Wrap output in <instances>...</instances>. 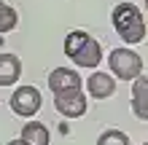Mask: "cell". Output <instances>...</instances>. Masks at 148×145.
<instances>
[{
  "instance_id": "1",
  "label": "cell",
  "mask_w": 148,
  "mask_h": 145,
  "mask_svg": "<svg viewBox=\"0 0 148 145\" xmlns=\"http://www.w3.org/2000/svg\"><path fill=\"white\" fill-rule=\"evenodd\" d=\"M110 22H113V30L119 32V38L129 46L140 43L145 38V19L135 3H119L110 14Z\"/></svg>"
},
{
  "instance_id": "2",
  "label": "cell",
  "mask_w": 148,
  "mask_h": 145,
  "mask_svg": "<svg viewBox=\"0 0 148 145\" xmlns=\"http://www.w3.org/2000/svg\"><path fill=\"white\" fill-rule=\"evenodd\" d=\"M65 54L70 57V62L78 67H97L102 59V46L94 40L89 32L73 30L65 38Z\"/></svg>"
},
{
  "instance_id": "3",
  "label": "cell",
  "mask_w": 148,
  "mask_h": 145,
  "mask_svg": "<svg viewBox=\"0 0 148 145\" xmlns=\"http://www.w3.org/2000/svg\"><path fill=\"white\" fill-rule=\"evenodd\" d=\"M108 65H110L113 75L121 78V81H137L140 73H143V57L137 54V51H132V48H116V51H110Z\"/></svg>"
},
{
  "instance_id": "4",
  "label": "cell",
  "mask_w": 148,
  "mask_h": 145,
  "mask_svg": "<svg viewBox=\"0 0 148 145\" xmlns=\"http://www.w3.org/2000/svg\"><path fill=\"white\" fill-rule=\"evenodd\" d=\"M40 102H43V97L35 86H19L11 94V110L22 118H32L40 110Z\"/></svg>"
},
{
  "instance_id": "5",
  "label": "cell",
  "mask_w": 148,
  "mask_h": 145,
  "mask_svg": "<svg viewBox=\"0 0 148 145\" xmlns=\"http://www.w3.org/2000/svg\"><path fill=\"white\" fill-rule=\"evenodd\" d=\"M54 108H57L65 118H81V116L86 113V94H84L81 89L54 94Z\"/></svg>"
},
{
  "instance_id": "6",
  "label": "cell",
  "mask_w": 148,
  "mask_h": 145,
  "mask_svg": "<svg viewBox=\"0 0 148 145\" xmlns=\"http://www.w3.org/2000/svg\"><path fill=\"white\" fill-rule=\"evenodd\" d=\"M49 89H51V94L75 91V89H81V75L70 67H54L49 73Z\"/></svg>"
},
{
  "instance_id": "7",
  "label": "cell",
  "mask_w": 148,
  "mask_h": 145,
  "mask_svg": "<svg viewBox=\"0 0 148 145\" xmlns=\"http://www.w3.org/2000/svg\"><path fill=\"white\" fill-rule=\"evenodd\" d=\"M113 91H116V81H113L110 73L97 70L86 78V94L92 99H108V97H113Z\"/></svg>"
},
{
  "instance_id": "8",
  "label": "cell",
  "mask_w": 148,
  "mask_h": 145,
  "mask_svg": "<svg viewBox=\"0 0 148 145\" xmlns=\"http://www.w3.org/2000/svg\"><path fill=\"white\" fill-rule=\"evenodd\" d=\"M132 113L140 121H148V78L143 75L132 83Z\"/></svg>"
},
{
  "instance_id": "9",
  "label": "cell",
  "mask_w": 148,
  "mask_h": 145,
  "mask_svg": "<svg viewBox=\"0 0 148 145\" xmlns=\"http://www.w3.org/2000/svg\"><path fill=\"white\" fill-rule=\"evenodd\" d=\"M22 75V62L14 54H0V86H14Z\"/></svg>"
},
{
  "instance_id": "10",
  "label": "cell",
  "mask_w": 148,
  "mask_h": 145,
  "mask_svg": "<svg viewBox=\"0 0 148 145\" xmlns=\"http://www.w3.org/2000/svg\"><path fill=\"white\" fill-rule=\"evenodd\" d=\"M19 137L24 142H30V145H49V129L40 121H27V124L22 126Z\"/></svg>"
},
{
  "instance_id": "11",
  "label": "cell",
  "mask_w": 148,
  "mask_h": 145,
  "mask_svg": "<svg viewBox=\"0 0 148 145\" xmlns=\"http://www.w3.org/2000/svg\"><path fill=\"white\" fill-rule=\"evenodd\" d=\"M16 24H19L16 11H14L8 3L0 0V32H11V30H16Z\"/></svg>"
},
{
  "instance_id": "12",
  "label": "cell",
  "mask_w": 148,
  "mask_h": 145,
  "mask_svg": "<svg viewBox=\"0 0 148 145\" xmlns=\"http://www.w3.org/2000/svg\"><path fill=\"white\" fill-rule=\"evenodd\" d=\"M97 145H129V137L119 129H105L97 137Z\"/></svg>"
},
{
  "instance_id": "13",
  "label": "cell",
  "mask_w": 148,
  "mask_h": 145,
  "mask_svg": "<svg viewBox=\"0 0 148 145\" xmlns=\"http://www.w3.org/2000/svg\"><path fill=\"white\" fill-rule=\"evenodd\" d=\"M8 145H30V142H24L22 137H16V140H11V142H8Z\"/></svg>"
},
{
  "instance_id": "14",
  "label": "cell",
  "mask_w": 148,
  "mask_h": 145,
  "mask_svg": "<svg viewBox=\"0 0 148 145\" xmlns=\"http://www.w3.org/2000/svg\"><path fill=\"white\" fill-rule=\"evenodd\" d=\"M145 11H148V0H145Z\"/></svg>"
},
{
  "instance_id": "15",
  "label": "cell",
  "mask_w": 148,
  "mask_h": 145,
  "mask_svg": "<svg viewBox=\"0 0 148 145\" xmlns=\"http://www.w3.org/2000/svg\"><path fill=\"white\" fill-rule=\"evenodd\" d=\"M143 145H148V142H143Z\"/></svg>"
}]
</instances>
